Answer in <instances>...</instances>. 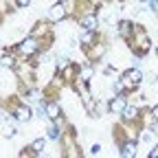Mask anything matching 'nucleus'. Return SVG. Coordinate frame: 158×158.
<instances>
[{
    "mask_svg": "<svg viewBox=\"0 0 158 158\" xmlns=\"http://www.w3.org/2000/svg\"><path fill=\"white\" fill-rule=\"evenodd\" d=\"M141 79H143V75H141V70H127L125 73V77H123V86H130V88H134V86H138L141 84Z\"/></svg>",
    "mask_w": 158,
    "mask_h": 158,
    "instance_id": "f257e3e1",
    "label": "nucleus"
},
{
    "mask_svg": "<svg viewBox=\"0 0 158 158\" xmlns=\"http://www.w3.org/2000/svg\"><path fill=\"white\" fill-rule=\"evenodd\" d=\"M37 51V42L33 37H29V40H24L22 44H20V53H24V55H33Z\"/></svg>",
    "mask_w": 158,
    "mask_h": 158,
    "instance_id": "f03ea898",
    "label": "nucleus"
},
{
    "mask_svg": "<svg viewBox=\"0 0 158 158\" xmlns=\"http://www.w3.org/2000/svg\"><path fill=\"white\" fill-rule=\"evenodd\" d=\"M125 108H127V106H125V99H123V97H116V99H112V101H110V112H114V114H123Z\"/></svg>",
    "mask_w": 158,
    "mask_h": 158,
    "instance_id": "7ed1b4c3",
    "label": "nucleus"
},
{
    "mask_svg": "<svg viewBox=\"0 0 158 158\" xmlns=\"http://www.w3.org/2000/svg\"><path fill=\"white\" fill-rule=\"evenodd\" d=\"M64 15H66V9H64V5H62V2L55 5V7H51V11H48V18H51V20H55V22H57V20H62Z\"/></svg>",
    "mask_w": 158,
    "mask_h": 158,
    "instance_id": "20e7f679",
    "label": "nucleus"
},
{
    "mask_svg": "<svg viewBox=\"0 0 158 158\" xmlns=\"http://www.w3.org/2000/svg\"><path fill=\"white\" fill-rule=\"evenodd\" d=\"M15 118H18V121H29V118H31V108H29V106L18 108V110H15Z\"/></svg>",
    "mask_w": 158,
    "mask_h": 158,
    "instance_id": "39448f33",
    "label": "nucleus"
},
{
    "mask_svg": "<svg viewBox=\"0 0 158 158\" xmlns=\"http://www.w3.org/2000/svg\"><path fill=\"white\" fill-rule=\"evenodd\" d=\"M81 24H84L86 31H92V29H97V18H94V15H86V18L81 20Z\"/></svg>",
    "mask_w": 158,
    "mask_h": 158,
    "instance_id": "423d86ee",
    "label": "nucleus"
},
{
    "mask_svg": "<svg viewBox=\"0 0 158 158\" xmlns=\"http://www.w3.org/2000/svg\"><path fill=\"white\" fill-rule=\"evenodd\" d=\"M46 116L48 118H57L59 116V106L57 103H48L46 106Z\"/></svg>",
    "mask_w": 158,
    "mask_h": 158,
    "instance_id": "0eeeda50",
    "label": "nucleus"
},
{
    "mask_svg": "<svg viewBox=\"0 0 158 158\" xmlns=\"http://www.w3.org/2000/svg\"><path fill=\"white\" fill-rule=\"evenodd\" d=\"M136 154V145L134 143H125L123 149H121V156H134Z\"/></svg>",
    "mask_w": 158,
    "mask_h": 158,
    "instance_id": "6e6552de",
    "label": "nucleus"
},
{
    "mask_svg": "<svg viewBox=\"0 0 158 158\" xmlns=\"http://www.w3.org/2000/svg\"><path fill=\"white\" fill-rule=\"evenodd\" d=\"M44 145H46V141H44V138H37V141H35V143L31 145V149L40 154V152H42V149H44Z\"/></svg>",
    "mask_w": 158,
    "mask_h": 158,
    "instance_id": "1a4fd4ad",
    "label": "nucleus"
},
{
    "mask_svg": "<svg viewBox=\"0 0 158 158\" xmlns=\"http://www.w3.org/2000/svg\"><path fill=\"white\" fill-rule=\"evenodd\" d=\"M11 66H13V59L11 57H7V55L0 57V68H11Z\"/></svg>",
    "mask_w": 158,
    "mask_h": 158,
    "instance_id": "9d476101",
    "label": "nucleus"
},
{
    "mask_svg": "<svg viewBox=\"0 0 158 158\" xmlns=\"http://www.w3.org/2000/svg\"><path fill=\"white\" fill-rule=\"evenodd\" d=\"M136 114H138L136 108H125V110H123V116H125V118H136Z\"/></svg>",
    "mask_w": 158,
    "mask_h": 158,
    "instance_id": "9b49d317",
    "label": "nucleus"
},
{
    "mask_svg": "<svg viewBox=\"0 0 158 158\" xmlns=\"http://www.w3.org/2000/svg\"><path fill=\"white\" fill-rule=\"evenodd\" d=\"M2 134H5V136H7V138H9V136H13V134H15V130H13V127H11V125H9V121H7V127H5V132H2Z\"/></svg>",
    "mask_w": 158,
    "mask_h": 158,
    "instance_id": "f8f14e48",
    "label": "nucleus"
},
{
    "mask_svg": "<svg viewBox=\"0 0 158 158\" xmlns=\"http://www.w3.org/2000/svg\"><path fill=\"white\" fill-rule=\"evenodd\" d=\"M81 77L86 79V81H88V79L92 77V70H90V68H84V73H81Z\"/></svg>",
    "mask_w": 158,
    "mask_h": 158,
    "instance_id": "ddd939ff",
    "label": "nucleus"
},
{
    "mask_svg": "<svg viewBox=\"0 0 158 158\" xmlns=\"http://www.w3.org/2000/svg\"><path fill=\"white\" fill-rule=\"evenodd\" d=\"M143 141H145V143H152V141H154V134L145 132V134H143Z\"/></svg>",
    "mask_w": 158,
    "mask_h": 158,
    "instance_id": "4468645a",
    "label": "nucleus"
},
{
    "mask_svg": "<svg viewBox=\"0 0 158 158\" xmlns=\"http://www.w3.org/2000/svg\"><path fill=\"white\" fill-rule=\"evenodd\" d=\"M48 136H51V138H57V130H55V127H53V125H51V127H48Z\"/></svg>",
    "mask_w": 158,
    "mask_h": 158,
    "instance_id": "2eb2a0df",
    "label": "nucleus"
},
{
    "mask_svg": "<svg viewBox=\"0 0 158 158\" xmlns=\"http://www.w3.org/2000/svg\"><path fill=\"white\" fill-rule=\"evenodd\" d=\"M29 99H31V101H37V99H40V94H37V92H35V90H33V92H31V94H29Z\"/></svg>",
    "mask_w": 158,
    "mask_h": 158,
    "instance_id": "dca6fc26",
    "label": "nucleus"
},
{
    "mask_svg": "<svg viewBox=\"0 0 158 158\" xmlns=\"http://www.w3.org/2000/svg\"><path fill=\"white\" fill-rule=\"evenodd\" d=\"M149 158H158V147H154V149L149 152Z\"/></svg>",
    "mask_w": 158,
    "mask_h": 158,
    "instance_id": "f3484780",
    "label": "nucleus"
},
{
    "mask_svg": "<svg viewBox=\"0 0 158 158\" xmlns=\"http://www.w3.org/2000/svg\"><path fill=\"white\" fill-rule=\"evenodd\" d=\"M90 37H92L90 33H84V35H81V40H84V42H90Z\"/></svg>",
    "mask_w": 158,
    "mask_h": 158,
    "instance_id": "a211bd4d",
    "label": "nucleus"
},
{
    "mask_svg": "<svg viewBox=\"0 0 158 158\" xmlns=\"http://www.w3.org/2000/svg\"><path fill=\"white\" fill-rule=\"evenodd\" d=\"M29 2H31V0H18V5H20V7H27Z\"/></svg>",
    "mask_w": 158,
    "mask_h": 158,
    "instance_id": "6ab92c4d",
    "label": "nucleus"
},
{
    "mask_svg": "<svg viewBox=\"0 0 158 158\" xmlns=\"http://www.w3.org/2000/svg\"><path fill=\"white\" fill-rule=\"evenodd\" d=\"M154 118H158V106L154 108Z\"/></svg>",
    "mask_w": 158,
    "mask_h": 158,
    "instance_id": "aec40b11",
    "label": "nucleus"
},
{
    "mask_svg": "<svg viewBox=\"0 0 158 158\" xmlns=\"http://www.w3.org/2000/svg\"><path fill=\"white\" fill-rule=\"evenodd\" d=\"M154 130H156V132H158V123H156V125H154Z\"/></svg>",
    "mask_w": 158,
    "mask_h": 158,
    "instance_id": "412c9836",
    "label": "nucleus"
}]
</instances>
